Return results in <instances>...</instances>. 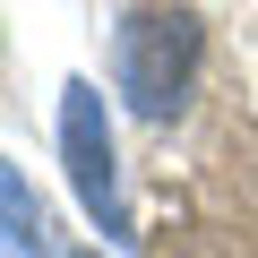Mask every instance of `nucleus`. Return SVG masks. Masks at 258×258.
Returning a JSON list of instances; mask_svg holds the SVG:
<instances>
[{"label":"nucleus","instance_id":"obj_3","mask_svg":"<svg viewBox=\"0 0 258 258\" xmlns=\"http://www.w3.org/2000/svg\"><path fill=\"white\" fill-rule=\"evenodd\" d=\"M0 258H52L43 207H35V189H26L18 164H0Z\"/></svg>","mask_w":258,"mask_h":258},{"label":"nucleus","instance_id":"obj_1","mask_svg":"<svg viewBox=\"0 0 258 258\" xmlns=\"http://www.w3.org/2000/svg\"><path fill=\"white\" fill-rule=\"evenodd\" d=\"M198 52H207V26L189 9H129L112 26V78H120L129 112L138 120H172L181 95H189Z\"/></svg>","mask_w":258,"mask_h":258},{"label":"nucleus","instance_id":"obj_4","mask_svg":"<svg viewBox=\"0 0 258 258\" xmlns=\"http://www.w3.org/2000/svg\"><path fill=\"white\" fill-rule=\"evenodd\" d=\"M78 258H103V249H78Z\"/></svg>","mask_w":258,"mask_h":258},{"label":"nucleus","instance_id":"obj_2","mask_svg":"<svg viewBox=\"0 0 258 258\" xmlns=\"http://www.w3.org/2000/svg\"><path fill=\"white\" fill-rule=\"evenodd\" d=\"M60 155H69V181H78V207L103 232H129L120 224V172H112V120H103V95L86 78L60 86Z\"/></svg>","mask_w":258,"mask_h":258}]
</instances>
